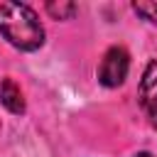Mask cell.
Segmentation results:
<instances>
[{
	"label": "cell",
	"mask_w": 157,
	"mask_h": 157,
	"mask_svg": "<svg viewBox=\"0 0 157 157\" xmlns=\"http://www.w3.org/2000/svg\"><path fill=\"white\" fill-rule=\"evenodd\" d=\"M0 34L20 52H37L44 44V27L37 12L25 2L0 0Z\"/></svg>",
	"instance_id": "cell-1"
},
{
	"label": "cell",
	"mask_w": 157,
	"mask_h": 157,
	"mask_svg": "<svg viewBox=\"0 0 157 157\" xmlns=\"http://www.w3.org/2000/svg\"><path fill=\"white\" fill-rule=\"evenodd\" d=\"M128 71H130V54L125 47H110L105 49L101 64H98V71H96V78L101 86L105 88H118L125 78H128Z\"/></svg>",
	"instance_id": "cell-2"
},
{
	"label": "cell",
	"mask_w": 157,
	"mask_h": 157,
	"mask_svg": "<svg viewBox=\"0 0 157 157\" xmlns=\"http://www.w3.org/2000/svg\"><path fill=\"white\" fill-rule=\"evenodd\" d=\"M137 101L145 110V115L150 118V123L157 128V59H150L142 78H140V88H137Z\"/></svg>",
	"instance_id": "cell-3"
},
{
	"label": "cell",
	"mask_w": 157,
	"mask_h": 157,
	"mask_svg": "<svg viewBox=\"0 0 157 157\" xmlns=\"http://www.w3.org/2000/svg\"><path fill=\"white\" fill-rule=\"evenodd\" d=\"M0 105H5L10 113L15 115H22L25 113V98H22V91L20 86L12 81V78H2L0 81Z\"/></svg>",
	"instance_id": "cell-4"
},
{
	"label": "cell",
	"mask_w": 157,
	"mask_h": 157,
	"mask_svg": "<svg viewBox=\"0 0 157 157\" xmlns=\"http://www.w3.org/2000/svg\"><path fill=\"white\" fill-rule=\"evenodd\" d=\"M44 10H47L54 20H71V17L78 12V7H76L74 2H69V0H52V2L44 5Z\"/></svg>",
	"instance_id": "cell-5"
},
{
	"label": "cell",
	"mask_w": 157,
	"mask_h": 157,
	"mask_svg": "<svg viewBox=\"0 0 157 157\" xmlns=\"http://www.w3.org/2000/svg\"><path fill=\"white\" fill-rule=\"evenodd\" d=\"M132 12L140 15L142 20H147V22L157 25V2L155 0H137V2H132Z\"/></svg>",
	"instance_id": "cell-6"
},
{
	"label": "cell",
	"mask_w": 157,
	"mask_h": 157,
	"mask_svg": "<svg viewBox=\"0 0 157 157\" xmlns=\"http://www.w3.org/2000/svg\"><path fill=\"white\" fill-rule=\"evenodd\" d=\"M132 157H152L150 152H137V155H132Z\"/></svg>",
	"instance_id": "cell-7"
}]
</instances>
